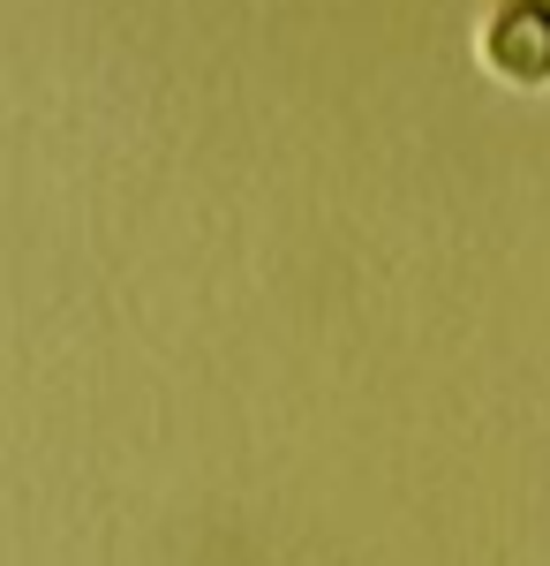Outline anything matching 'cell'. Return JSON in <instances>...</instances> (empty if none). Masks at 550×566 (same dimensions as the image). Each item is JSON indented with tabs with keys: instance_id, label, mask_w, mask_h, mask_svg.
<instances>
[{
	"instance_id": "obj_1",
	"label": "cell",
	"mask_w": 550,
	"mask_h": 566,
	"mask_svg": "<svg viewBox=\"0 0 550 566\" xmlns=\"http://www.w3.org/2000/svg\"><path fill=\"white\" fill-rule=\"evenodd\" d=\"M490 61L506 69L512 84H536V76H550V8L543 0H512L506 15L490 23Z\"/></svg>"
}]
</instances>
